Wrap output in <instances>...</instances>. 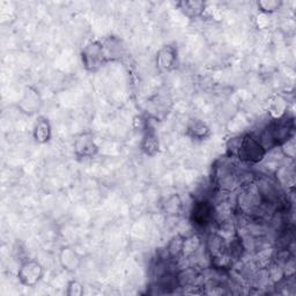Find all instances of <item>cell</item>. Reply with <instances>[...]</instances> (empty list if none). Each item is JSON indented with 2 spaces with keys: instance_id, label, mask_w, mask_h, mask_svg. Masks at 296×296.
<instances>
[{
  "instance_id": "7a4b0ae2",
  "label": "cell",
  "mask_w": 296,
  "mask_h": 296,
  "mask_svg": "<svg viewBox=\"0 0 296 296\" xmlns=\"http://www.w3.org/2000/svg\"><path fill=\"white\" fill-rule=\"evenodd\" d=\"M42 275V267L37 263H27L20 272V279L26 285H35Z\"/></svg>"
},
{
  "instance_id": "277c9868",
  "label": "cell",
  "mask_w": 296,
  "mask_h": 296,
  "mask_svg": "<svg viewBox=\"0 0 296 296\" xmlns=\"http://www.w3.org/2000/svg\"><path fill=\"white\" fill-rule=\"evenodd\" d=\"M281 3H277V2H270V3H259L258 6H260L263 9V11L266 12H274L277 11Z\"/></svg>"
},
{
  "instance_id": "6da1fadb",
  "label": "cell",
  "mask_w": 296,
  "mask_h": 296,
  "mask_svg": "<svg viewBox=\"0 0 296 296\" xmlns=\"http://www.w3.org/2000/svg\"><path fill=\"white\" fill-rule=\"evenodd\" d=\"M264 155V149L255 138L246 137L241 144L240 156L247 161H258Z\"/></svg>"
},
{
  "instance_id": "3957f363",
  "label": "cell",
  "mask_w": 296,
  "mask_h": 296,
  "mask_svg": "<svg viewBox=\"0 0 296 296\" xmlns=\"http://www.w3.org/2000/svg\"><path fill=\"white\" fill-rule=\"evenodd\" d=\"M49 132H50V128H49L48 122H46L45 120L38 122L36 125V129H35V137H36V140L46 141L49 138Z\"/></svg>"
}]
</instances>
